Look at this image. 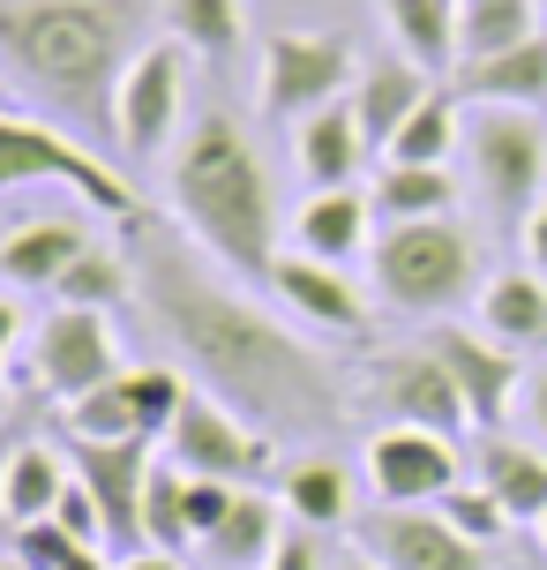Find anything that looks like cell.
<instances>
[{"instance_id":"ee69618b","label":"cell","mask_w":547,"mask_h":570,"mask_svg":"<svg viewBox=\"0 0 547 570\" xmlns=\"http://www.w3.org/2000/svg\"><path fill=\"white\" fill-rule=\"evenodd\" d=\"M16 451H23V428L0 413V481H8V458H16Z\"/></svg>"},{"instance_id":"30bf717a","label":"cell","mask_w":547,"mask_h":570,"mask_svg":"<svg viewBox=\"0 0 547 570\" xmlns=\"http://www.w3.org/2000/svg\"><path fill=\"white\" fill-rule=\"evenodd\" d=\"M180 98H188V46L180 38H150L113 90V142L128 158H158L173 142Z\"/></svg>"},{"instance_id":"9a60e30c","label":"cell","mask_w":547,"mask_h":570,"mask_svg":"<svg viewBox=\"0 0 547 570\" xmlns=\"http://www.w3.org/2000/svg\"><path fill=\"white\" fill-rule=\"evenodd\" d=\"M428 345L442 353V368L458 375L465 405H473V428H503L510 413H518V391H525V361L510 353V345H495L488 331H465V323H435Z\"/></svg>"},{"instance_id":"3957f363","label":"cell","mask_w":547,"mask_h":570,"mask_svg":"<svg viewBox=\"0 0 547 570\" xmlns=\"http://www.w3.org/2000/svg\"><path fill=\"white\" fill-rule=\"evenodd\" d=\"M173 218L188 226L202 256L232 271V278H270L278 271V196H270V166L248 142V128L226 114L188 120L173 142Z\"/></svg>"},{"instance_id":"4fadbf2b","label":"cell","mask_w":547,"mask_h":570,"mask_svg":"<svg viewBox=\"0 0 547 570\" xmlns=\"http://www.w3.org/2000/svg\"><path fill=\"white\" fill-rule=\"evenodd\" d=\"M150 465H158V443H143V435H128V443H76V481L98 495V511H106V548H113V556L150 548L143 541Z\"/></svg>"},{"instance_id":"7a4b0ae2","label":"cell","mask_w":547,"mask_h":570,"mask_svg":"<svg viewBox=\"0 0 547 570\" xmlns=\"http://www.w3.org/2000/svg\"><path fill=\"white\" fill-rule=\"evenodd\" d=\"M143 0H0V68L83 136H113Z\"/></svg>"},{"instance_id":"d590c367","label":"cell","mask_w":547,"mask_h":570,"mask_svg":"<svg viewBox=\"0 0 547 570\" xmlns=\"http://www.w3.org/2000/svg\"><path fill=\"white\" fill-rule=\"evenodd\" d=\"M435 511L450 518V525H458V533H465L473 548H495L503 533H510V511H503V503H495V495H488L480 481H473V488L458 481L450 495H442V503H435Z\"/></svg>"},{"instance_id":"6da1fadb","label":"cell","mask_w":547,"mask_h":570,"mask_svg":"<svg viewBox=\"0 0 547 570\" xmlns=\"http://www.w3.org/2000/svg\"><path fill=\"white\" fill-rule=\"evenodd\" d=\"M136 293H143L150 323L188 361L196 391L232 405L248 428H262V435H330L346 421L338 375H330V361L316 345L292 338L270 308H256L248 293L218 285L180 248H150L136 263Z\"/></svg>"},{"instance_id":"4dcf8cb0","label":"cell","mask_w":547,"mask_h":570,"mask_svg":"<svg viewBox=\"0 0 547 570\" xmlns=\"http://www.w3.org/2000/svg\"><path fill=\"white\" fill-rule=\"evenodd\" d=\"M458 142H465V106H458V98H442V90H428V106L390 136L382 166H450Z\"/></svg>"},{"instance_id":"681fc988","label":"cell","mask_w":547,"mask_h":570,"mask_svg":"<svg viewBox=\"0 0 547 570\" xmlns=\"http://www.w3.org/2000/svg\"><path fill=\"white\" fill-rule=\"evenodd\" d=\"M0 413H8V399H0Z\"/></svg>"},{"instance_id":"74e56055","label":"cell","mask_w":547,"mask_h":570,"mask_svg":"<svg viewBox=\"0 0 547 570\" xmlns=\"http://www.w3.org/2000/svg\"><path fill=\"white\" fill-rule=\"evenodd\" d=\"M53 525H60V533H76L83 548H106V511H98V495H90L83 481H68V495H60Z\"/></svg>"},{"instance_id":"484cf974","label":"cell","mask_w":547,"mask_h":570,"mask_svg":"<svg viewBox=\"0 0 547 570\" xmlns=\"http://www.w3.org/2000/svg\"><path fill=\"white\" fill-rule=\"evenodd\" d=\"M368 203L382 226H412V218H450L458 188H450V166H382Z\"/></svg>"},{"instance_id":"bcb514c9","label":"cell","mask_w":547,"mask_h":570,"mask_svg":"<svg viewBox=\"0 0 547 570\" xmlns=\"http://www.w3.org/2000/svg\"><path fill=\"white\" fill-rule=\"evenodd\" d=\"M0 570H23V556H0Z\"/></svg>"},{"instance_id":"f35d334b","label":"cell","mask_w":547,"mask_h":570,"mask_svg":"<svg viewBox=\"0 0 547 570\" xmlns=\"http://www.w3.org/2000/svg\"><path fill=\"white\" fill-rule=\"evenodd\" d=\"M270 570H322V548H316V525H292L286 541H278V556H270Z\"/></svg>"},{"instance_id":"5bb4252c","label":"cell","mask_w":547,"mask_h":570,"mask_svg":"<svg viewBox=\"0 0 547 570\" xmlns=\"http://www.w3.org/2000/svg\"><path fill=\"white\" fill-rule=\"evenodd\" d=\"M368 481L398 511H435L458 488V443L428 435V428H382L368 443Z\"/></svg>"},{"instance_id":"c3c4849f","label":"cell","mask_w":547,"mask_h":570,"mask_svg":"<svg viewBox=\"0 0 547 570\" xmlns=\"http://www.w3.org/2000/svg\"><path fill=\"white\" fill-rule=\"evenodd\" d=\"M0 106H8V90H0Z\"/></svg>"},{"instance_id":"cb8c5ba5","label":"cell","mask_w":547,"mask_h":570,"mask_svg":"<svg viewBox=\"0 0 547 570\" xmlns=\"http://www.w3.org/2000/svg\"><path fill=\"white\" fill-rule=\"evenodd\" d=\"M83 248H90L83 226H68V218H30V226H16L0 240V285H46V293H53L60 271L83 256Z\"/></svg>"},{"instance_id":"60d3db41","label":"cell","mask_w":547,"mask_h":570,"mask_svg":"<svg viewBox=\"0 0 547 570\" xmlns=\"http://www.w3.org/2000/svg\"><path fill=\"white\" fill-rule=\"evenodd\" d=\"M525 271H540V278H547V203L525 218Z\"/></svg>"},{"instance_id":"836d02e7","label":"cell","mask_w":547,"mask_h":570,"mask_svg":"<svg viewBox=\"0 0 547 570\" xmlns=\"http://www.w3.org/2000/svg\"><path fill=\"white\" fill-rule=\"evenodd\" d=\"M143 541L166 548V556H188L196 533H188V473H180L173 458H158L150 465V488H143Z\"/></svg>"},{"instance_id":"7bdbcfd3","label":"cell","mask_w":547,"mask_h":570,"mask_svg":"<svg viewBox=\"0 0 547 570\" xmlns=\"http://www.w3.org/2000/svg\"><path fill=\"white\" fill-rule=\"evenodd\" d=\"M113 570H188V556H166V548H136V556H120Z\"/></svg>"},{"instance_id":"ab89813d","label":"cell","mask_w":547,"mask_h":570,"mask_svg":"<svg viewBox=\"0 0 547 570\" xmlns=\"http://www.w3.org/2000/svg\"><path fill=\"white\" fill-rule=\"evenodd\" d=\"M518 413H525V421H533V435H540V451H547V368H525Z\"/></svg>"},{"instance_id":"d6986e66","label":"cell","mask_w":547,"mask_h":570,"mask_svg":"<svg viewBox=\"0 0 547 570\" xmlns=\"http://www.w3.org/2000/svg\"><path fill=\"white\" fill-rule=\"evenodd\" d=\"M278 541H286V503L262 495V488H240L226 525H218L196 556H202V570H270Z\"/></svg>"},{"instance_id":"d6a6232c","label":"cell","mask_w":547,"mask_h":570,"mask_svg":"<svg viewBox=\"0 0 547 570\" xmlns=\"http://www.w3.org/2000/svg\"><path fill=\"white\" fill-rule=\"evenodd\" d=\"M128 375V368H120ZM98 383V391H83L76 405H60V428H68V443H128V435H143V421H136V405H128V383ZM150 443V435H143Z\"/></svg>"},{"instance_id":"b9f144b4","label":"cell","mask_w":547,"mask_h":570,"mask_svg":"<svg viewBox=\"0 0 547 570\" xmlns=\"http://www.w3.org/2000/svg\"><path fill=\"white\" fill-rule=\"evenodd\" d=\"M16 338H23V315H16V301L0 293V375H8V361H16Z\"/></svg>"},{"instance_id":"603a6c76","label":"cell","mask_w":547,"mask_h":570,"mask_svg":"<svg viewBox=\"0 0 547 570\" xmlns=\"http://www.w3.org/2000/svg\"><path fill=\"white\" fill-rule=\"evenodd\" d=\"M292 150H300V173H308L316 188H352V166L368 158V136H360L352 98H338V106H322V114L300 120Z\"/></svg>"},{"instance_id":"ba28073f","label":"cell","mask_w":547,"mask_h":570,"mask_svg":"<svg viewBox=\"0 0 547 570\" xmlns=\"http://www.w3.org/2000/svg\"><path fill=\"white\" fill-rule=\"evenodd\" d=\"M368 399L382 405L390 428H428V435H450L458 443L473 428V405H465L458 375L442 368L435 345H390L368 361Z\"/></svg>"},{"instance_id":"1f68e13d","label":"cell","mask_w":547,"mask_h":570,"mask_svg":"<svg viewBox=\"0 0 547 570\" xmlns=\"http://www.w3.org/2000/svg\"><path fill=\"white\" fill-rule=\"evenodd\" d=\"M278 503H286L300 525H346L352 518V481L338 458H300L286 481H278Z\"/></svg>"},{"instance_id":"7402d4cb","label":"cell","mask_w":547,"mask_h":570,"mask_svg":"<svg viewBox=\"0 0 547 570\" xmlns=\"http://www.w3.org/2000/svg\"><path fill=\"white\" fill-rule=\"evenodd\" d=\"M480 488L510 511V525L547 518V451H533L518 435H480Z\"/></svg>"},{"instance_id":"9c48e42d","label":"cell","mask_w":547,"mask_h":570,"mask_svg":"<svg viewBox=\"0 0 547 570\" xmlns=\"http://www.w3.org/2000/svg\"><path fill=\"white\" fill-rule=\"evenodd\" d=\"M166 458L196 481H232V488H262L270 481V435L248 428L232 405H218L210 391H188L180 421L166 428Z\"/></svg>"},{"instance_id":"ac0fdd59","label":"cell","mask_w":547,"mask_h":570,"mask_svg":"<svg viewBox=\"0 0 547 570\" xmlns=\"http://www.w3.org/2000/svg\"><path fill=\"white\" fill-rule=\"evenodd\" d=\"M428 68L420 60H405V53H382L360 68V83H352V114H360V136H368V150L382 158L390 150V136H398L405 120L428 106Z\"/></svg>"},{"instance_id":"8992f818","label":"cell","mask_w":547,"mask_h":570,"mask_svg":"<svg viewBox=\"0 0 547 570\" xmlns=\"http://www.w3.org/2000/svg\"><path fill=\"white\" fill-rule=\"evenodd\" d=\"M465 158L473 188L503 218H533L547 203V120L540 106H465Z\"/></svg>"},{"instance_id":"f6af8a7d","label":"cell","mask_w":547,"mask_h":570,"mask_svg":"<svg viewBox=\"0 0 547 570\" xmlns=\"http://www.w3.org/2000/svg\"><path fill=\"white\" fill-rule=\"evenodd\" d=\"M338 570H382V563H375L368 548H360V556H346V563H338Z\"/></svg>"},{"instance_id":"7dc6e473","label":"cell","mask_w":547,"mask_h":570,"mask_svg":"<svg viewBox=\"0 0 547 570\" xmlns=\"http://www.w3.org/2000/svg\"><path fill=\"white\" fill-rule=\"evenodd\" d=\"M540 541H547V518H540Z\"/></svg>"},{"instance_id":"ffe728a7","label":"cell","mask_w":547,"mask_h":570,"mask_svg":"<svg viewBox=\"0 0 547 570\" xmlns=\"http://www.w3.org/2000/svg\"><path fill=\"white\" fill-rule=\"evenodd\" d=\"M480 331L510 353H547V278L540 271H495L480 285Z\"/></svg>"},{"instance_id":"83f0119b","label":"cell","mask_w":547,"mask_h":570,"mask_svg":"<svg viewBox=\"0 0 547 570\" xmlns=\"http://www.w3.org/2000/svg\"><path fill=\"white\" fill-rule=\"evenodd\" d=\"M525 38H540L533 0H458V60H495Z\"/></svg>"},{"instance_id":"7c38bea8","label":"cell","mask_w":547,"mask_h":570,"mask_svg":"<svg viewBox=\"0 0 547 570\" xmlns=\"http://www.w3.org/2000/svg\"><path fill=\"white\" fill-rule=\"evenodd\" d=\"M352 548H368L382 570H488V548H473L442 511H398V503L360 518Z\"/></svg>"},{"instance_id":"8d00e7d4","label":"cell","mask_w":547,"mask_h":570,"mask_svg":"<svg viewBox=\"0 0 547 570\" xmlns=\"http://www.w3.org/2000/svg\"><path fill=\"white\" fill-rule=\"evenodd\" d=\"M232 495H240V488H232V481H196V473H188V533H196V548L210 541L218 525H226Z\"/></svg>"},{"instance_id":"d4e9b609","label":"cell","mask_w":547,"mask_h":570,"mask_svg":"<svg viewBox=\"0 0 547 570\" xmlns=\"http://www.w3.org/2000/svg\"><path fill=\"white\" fill-rule=\"evenodd\" d=\"M382 23L398 38V53L420 60L428 76L458 68V0H382Z\"/></svg>"},{"instance_id":"44dd1931","label":"cell","mask_w":547,"mask_h":570,"mask_svg":"<svg viewBox=\"0 0 547 570\" xmlns=\"http://www.w3.org/2000/svg\"><path fill=\"white\" fill-rule=\"evenodd\" d=\"M465 106H547V30L495 60H458Z\"/></svg>"},{"instance_id":"f546056e","label":"cell","mask_w":547,"mask_h":570,"mask_svg":"<svg viewBox=\"0 0 547 570\" xmlns=\"http://www.w3.org/2000/svg\"><path fill=\"white\" fill-rule=\"evenodd\" d=\"M136 293V263L120 248H83V256L60 271L53 285V308H90V315H113L120 301Z\"/></svg>"},{"instance_id":"2e32d148","label":"cell","mask_w":547,"mask_h":570,"mask_svg":"<svg viewBox=\"0 0 547 570\" xmlns=\"http://www.w3.org/2000/svg\"><path fill=\"white\" fill-rule=\"evenodd\" d=\"M270 293L286 301L300 323H316V331H338V338H360L375 315L368 301H360V285H352V271H338V263H316L300 256V248H286L278 256V271H270Z\"/></svg>"},{"instance_id":"e575fe53","label":"cell","mask_w":547,"mask_h":570,"mask_svg":"<svg viewBox=\"0 0 547 570\" xmlns=\"http://www.w3.org/2000/svg\"><path fill=\"white\" fill-rule=\"evenodd\" d=\"M120 383H128V405H136V421H143L150 443H166V428L180 421V405H188V391H196L180 368H128Z\"/></svg>"},{"instance_id":"5b68a950","label":"cell","mask_w":547,"mask_h":570,"mask_svg":"<svg viewBox=\"0 0 547 570\" xmlns=\"http://www.w3.org/2000/svg\"><path fill=\"white\" fill-rule=\"evenodd\" d=\"M38 180L76 188L90 210H106V218H120V226H143V196H136L83 136L0 106V188H38Z\"/></svg>"},{"instance_id":"e0dca14e","label":"cell","mask_w":547,"mask_h":570,"mask_svg":"<svg viewBox=\"0 0 547 570\" xmlns=\"http://www.w3.org/2000/svg\"><path fill=\"white\" fill-rule=\"evenodd\" d=\"M375 233H382V218H375V203L360 196V188H316V196L292 210V248L316 263H360L375 248Z\"/></svg>"},{"instance_id":"f1b7e54d","label":"cell","mask_w":547,"mask_h":570,"mask_svg":"<svg viewBox=\"0 0 547 570\" xmlns=\"http://www.w3.org/2000/svg\"><path fill=\"white\" fill-rule=\"evenodd\" d=\"M166 30L196 60H218L226 68L240 53V38H248V8L240 0H166Z\"/></svg>"},{"instance_id":"8fae6325","label":"cell","mask_w":547,"mask_h":570,"mask_svg":"<svg viewBox=\"0 0 547 570\" xmlns=\"http://www.w3.org/2000/svg\"><path fill=\"white\" fill-rule=\"evenodd\" d=\"M30 368H38V391L60 405H76L83 391L113 383L120 353H113V323L90 308H53L38 323V345H30Z\"/></svg>"},{"instance_id":"277c9868","label":"cell","mask_w":547,"mask_h":570,"mask_svg":"<svg viewBox=\"0 0 547 570\" xmlns=\"http://www.w3.org/2000/svg\"><path fill=\"white\" fill-rule=\"evenodd\" d=\"M368 285L382 308L398 315H450L473 301V285H488V248L480 233H465L458 218H412V226H382L368 248Z\"/></svg>"},{"instance_id":"52a82bcc","label":"cell","mask_w":547,"mask_h":570,"mask_svg":"<svg viewBox=\"0 0 547 570\" xmlns=\"http://www.w3.org/2000/svg\"><path fill=\"white\" fill-rule=\"evenodd\" d=\"M352 83H360V68H352L346 38H330V30H278V38L262 46L256 106L270 120H286V128H300L308 114L352 98Z\"/></svg>"},{"instance_id":"4316f807","label":"cell","mask_w":547,"mask_h":570,"mask_svg":"<svg viewBox=\"0 0 547 570\" xmlns=\"http://www.w3.org/2000/svg\"><path fill=\"white\" fill-rule=\"evenodd\" d=\"M68 481H76V473H60V458L23 435V451L8 458V481H0V518H8V525H38V518H53L60 495H68Z\"/></svg>"}]
</instances>
